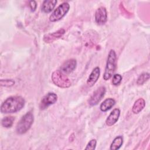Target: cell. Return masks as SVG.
Listing matches in <instances>:
<instances>
[{"instance_id":"obj_1","label":"cell","mask_w":150,"mask_h":150,"mask_svg":"<svg viewBox=\"0 0 150 150\" xmlns=\"http://www.w3.org/2000/svg\"><path fill=\"white\" fill-rule=\"evenodd\" d=\"M25 104V99L21 96H15L9 97L1 104V112L3 114L16 112L22 109Z\"/></svg>"},{"instance_id":"obj_2","label":"cell","mask_w":150,"mask_h":150,"mask_svg":"<svg viewBox=\"0 0 150 150\" xmlns=\"http://www.w3.org/2000/svg\"><path fill=\"white\" fill-rule=\"evenodd\" d=\"M116 53L114 50L111 49L109 52L107 57L106 66L103 74V79L104 80H108L112 76L116 67Z\"/></svg>"},{"instance_id":"obj_3","label":"cell","mask_w":150,"mask_h":150,"mask_svg":"<svg viewBox=\"0 0 150 150\" xmlns=\"http://www.w3.org/2000/svg\"><path fill=\"white\" fill-rule=\"evenodd\" d=\"M33 115L29 111L25 114L17 124L16 131L19 134H23L26 132L32 126L33 122Z\"/></svg>"},{"instance_id":"obj_4","label":"cell","mask_w":150,"mask_h":150,"mask_svg":"<svg viewBox=\"0 0 150 150\" xmlns=\"http://www.w3.org/2000/svg\"><path fill=\"white\" fill-rule=\"evenodd\" d=\"M52 80L53 83L60 88H68L71 86V82L66 74L60 70H56L52 74Z\"/></svg>"},{"instance_id":"obj_5","label":"cell","mask_w":150,"mask_h":150,"mask_svg":"<svg viewBox=\"0 0 150 150\" xmlns=\"http://www.w3.org/2000/svg\"><path fill=\"white\" fill-rule=\"evenodd\" d=\"M70 8V5L68 2H63L59 5L56 9L52 13L49 17V20L51 22H56L62 19L68 12Z\"/></svg>"},{"instance_id":"obj_6","label":"cell","mask_w":150,"mask_h":150,"mask_svg":"<svg viewBox=\"0 0 150 150\" xmlns=\"http://www.w3.org/2000/svg\"><path fill=\"white\" fill-rule=\"evenodd\" d=\"M105 91H106V89L105 87L101 86L98 87L93 93L92 96L89 98L88 101V104L91 106L97 105L104 96Z\"/></svg>"},{"instance_id":"obj_7","label":"cell","mask_w":150,"mask_h":150,"mask_svg":"<svg viewBox=\"0 0 150 150\" xmlns=\"http://www.w3.org/2000/svg\"><path fill=\"white\" fill-rule=\"evenodd\" d=\"M57 100V96L54 93H49L45 96L40 103V108L45 110L50 105L54 104Z\"/></svg>"},{"instance_id":"obj_8","label":"cell","mask_w":150,"mask_h":150,"mask_svg":"<svg viewBox=\"0 0 150 150\" xmlns=\"http://www.w3.org/2000/svg\"><path fill=\"white\" fill-rule=\"evenodd\" d=\"M107 21V13L105 8H98L95 13V21L98 25H103Z\"/></svg>"},{"instance_id":"obj_9","label":"cell","mask_w":150,"mask_h":150,"mask_svg":"<svg viewBox=\"0 0 150 150\" xmlns=\"http://www.w3.org/2000/svg\"><path fill=\"white\" fill-rule=\"evenodd\" d=\"M77 65L76 60L71 59L64 62L60 67V71L65 74L71 73L76 69Z\"/></svg>"},{"instance_id":"obj_10","label":"cell","mask_w":150,"mask_h":150,"mask_svg":"<svg viewBox=\"0 0 150 150\" xmlns=\"http://www.w3.org/2000/svg\"><path fill=\"white\" fill-rule=\"evenodd\" d=\"M65 33V30L64 29H61L56 32L50 33L45 35L43 38V40L46 43H52L54 40L61 38Z\"/></svg>"},{"instance_id":"obj_11","label":"cell","mask_w":150,"mask_h":150,"mask_svg":"<svg viewBox=\"0 0 150 150\" xmlns=\"http://www.w3.org/2000/svg\"><path fill=\"white\" fill-rule=\"evenodd\" d=\"M120 115V110L118 108L114 109L108 116L105 120V123L108 126H112L115 124Z\"/></svg>"},{"instance_id":"obj_12","label":"cell","mask_w":150,"mask_h":150,"mask_svg":"<svg viewBox=\"0 0 150 150\" xmlns=\"http://www.w3.org/2000/svg\"><path fill=\"white\" fill-rule=\"evenodd\" d=\"M100 74V70L98 67H96L91 72L87 80V84L89 87L93 86L97 81Z\"/></svg>"},{"instance_id":"obj_13","label":"cell","mask_w":150,"mask_h":150,"mask_svg":"<svg viewBox=\"0 0 150 150\" xmlns=\"http://www.w3.org/2000/svg\"><path fill=\"white\" fill-rule=\"evenodd\" d=\"M115 104V101L112 98H106L100 104V109L103 112H105L111 109Z\"/></svg>"},{"instance_id":"obj_14","label":"cell","mask_w":150,"mask_h":150,"mask_svg":"<svg viewBox=\"0 0 150 150\" xmlns=\"http://www.w3.org/2000/svg\"><path fill=\"white\" fill-rule=\"evenodd\" d=\"M56 4H57L56 0L44 1L42 6V10L45 13H49L54 9Z\"/></svg>"},{"instance_id":"obj_15","label":"cell","mask_w":150,"mask_h":150,"mask_svg":"<svg viewBox=\"0 0 150 150\" xmlns=\"http://www.w3.org/2000/svg\"><path fill=\"white\" fill-rule=\"evenodd\" d=\"M145 106V101L142 98H138L135 101L132 108V111L134 114H138L144 109Z\"/></svg>"},{"instance_id":"obj_16","label":"cell","mask_w":150,"mask_h":150,"mask_svg":"<svg viewBox=\"0 0 150 150\" xmlns=\"http://www.w3.org/2000/svg\"><path fill=\"white\" fill-rule=\"evenodd\" d=\"M123 144V138L121 135L117 136L112 141L110 149L111 150H117L119 149Z\"/></svg>"},{"instance_id":"obj_17","label":"cell","mask_w":150,"mask_h":150,"mask_svg":"<svg viewBox=\"0 0 150 150\" xmlns=\"http://www.w3.org/2000/svg\"><path fill=\"white\" fill-rule=\"evenodd\" d=\"M15 118L12 116H7L2 120V125L5 128H9L13 125Z\"/></svg>"},{"instance_id":"obj_18","label":"cell","mask_w":150,"mask_h":150,"mask_svg":"<svg viewBox=\"0 0 150 150\" xmlns=\"http://www.w3.org/2000/svg\"><path fill=\"white\" fill-rule=\"evenodd\" d=\"M149 79V74L148 73H142L137 80V84L138 85H142L146 81H147Z\"/></svg>"},{"instance_id":"obj_19","label":"cell","mask_w":150,"mask_h":150,"mask_svg":"<svg viewBox=\"0 0 150 150\" xmlns=\"http://www.w3.org/2000/svg\"><path fill=\"white\" fill-rule=\"evenodd\" d=\"M1 86L4 87H11L15 84V81L12 79H2L0 81Z\"/></svg>"},{"instance_id":"obj_20","label":"cell","mask_w":150,"mask_h":150,"mask_svg":"<svg viewBox=\"0 0 150 150\" xmlns=\"http://www.w3.org/2000/svg\"><path fill=\"white\" fill-rule=\"evenodd\" d=\"M122 80V76L120 74H115L112 76V83L114 86H117L120 84Z\"/></svg>"},{"instance_id":"obj_21","label":"cell","mask_w":150,"mask_h":150,"mask_svg":"<svg viewBox=\"0 0 150 150\" xmlns=\"http://www.w3.org/2000/svg\"><path fill=\"white\" fill-rule=\"evenodd\" d=\"M96 144H97V141L95 139H91L88 143L87 144L86 147L85 148V149L86 150H94L96 148Z\"/></svg>"},{"instance_id":"obj_22","label":"cell","mask_w":150,"mask_h":150,"mask_svg":"<svg viewBox=\"0 0 150 150\" xmlns=\"http://www.w3.org/2000/svg\"><path fill=\"white\" fill-rule=\"evenodd\" d=\"M120 11H121V13H122L124 16H125V17H127V18H129V17H131V13H129L128 11H127L125 9V8H124V6L122 5V3L120 4Z\"/></svg>"},{"instance_id":"obj_23","label":"cell","mask_w":150,"mask_h":150,"mask_svg":"<svg viewBox=\"0 0 150 150\" xmlns=\"http://www.w3.org/2000/svg\"><path fill=\"white\" fill-rule=\"evenodd\" d=\"M29 6H30L31 11H32V12L35 11V9H36V7H37V4H36V1H30L29 2Z\"/></svg>"}]
</instances>
